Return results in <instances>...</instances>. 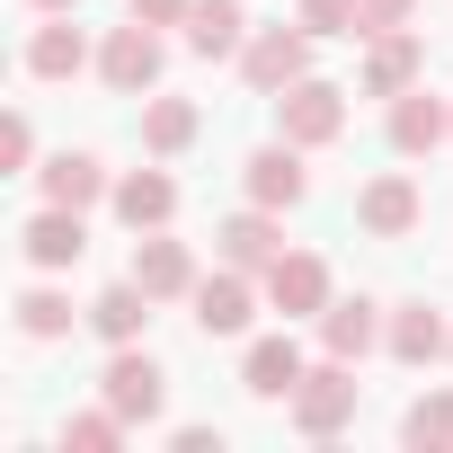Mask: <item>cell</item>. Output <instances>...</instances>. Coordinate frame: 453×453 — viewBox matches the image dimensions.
<instances>
[{
	"instance_id": "29",
	"label": "cell",
	"mask_w": 453,
	"mask_h": 453,
	"mask_svg": "<svg viewBox=\"0 0 453 453\" xmlns=\"http://www.w3.org/2000/svg\"><path fill=\"white\" fill-rule=\"evenodd\" d=\"M27 151H36V134H27V116H10V125H0V160L27 169Z\"/></svg>"
},
{
	"instance_id": "23",
	"label": "cell",
	"mask_w": 453,
	"mask_h": 453,
	"mask_svg": "<svg viewBox=\"0 0 453 453\" xmlns=\"http://www.w3.org/2000/svg\"><path fill=\"white\" fill-rule=\"evenodd\" d=\"M27 72H36V81H72V72H81V27H45V36L27 45Z\"/></svg>"
},
{
	"instance_id": "11",
	"label": "cell",
	"mask_w": 453,
	"mask_h": 453,
	"mask_svg": "<svg viewBox=\"0 0 453 453\" xmlns=\"http://www.w3.org/2000/svg\"><path fill=\"white\" fill-rule=\"evenodd\" d=\"M241 382H250L258 400H294V382H303V347H294V338H258Z\"/></svg>"
},
{
	"instance_id": "14",
	"label": "cell",
	"mask_w": 453,
	"mask_h": 453,
	"mask_svg": "<svg viewBox=\"0 0 453 453\" xmlns=\"http://www.w3.org/2000/svg\"><path fill=\"white\" fill-rule=\"evenodd\" d=\"M116 213L134 222V232H151V222H169V213H178V187H169L160 169H134V178L116 187Z\"/></svg>"
},
{
	"instance_id": "3",
	"label": "cell",
	"mask_w": 453,
	"mask_h": 453,
	"mask_svg": "<svg viewBox=\"0 0 453 453\" xmlns=\"http://www.w3.org/2000/svg\"><path fill=\"white\" fill-rule=\"evenodd\" d=\"M98 72H107V89H125V98H134V89H151V81H160V36H151L142 19H134V27H116V36H107V54H98Z\"/></svg>"
},
{
	"instance_id": "28",
	"label": "cell",
	"mask_w": 453,
	"mask_h": 453,
	"mask_svg": "<svg viewBox=\"0 0 453 453\" xmlns=\"http://www.w3.org/2000/svg\"><path fill=\"white\" fill-rule=\"evenodd\" d=\"M116 435H125V418H116V409H107V418H72V444H81V453H107Z\"/></svg>"
},
{
	"instance_id": "12",
	"label": "cell",
	"mask_w": 453,
	"mask_h": 453,
	"mask_svg": "<svg viewBox=\"0 0 453 453\" xmlns=\"http://www.w3.org/2000/svg\"><path fill=\"white\" fill-rule=\"evenodd\" d=\"M418 63H426V45H418V36H400V27H391V36H382V45H373V63H365V89H373V98H400V89H409V81H418Z\"/></svg>"
},
{
	"instance_id": "1",
	"label": "cell",
	"mask_w": 453,
	"mask_h": 453,
	"mask_svg": "<svg viewBox=\"0 0 453 453\" xmlns=\"http://www.w3.org/2000/svg\"><path fill=\"white\" fill-rule=\"evenodd\" d=\"M347 418H356V373H347V356H329L320 373L294 382V426L303 435H338Z\"/></svg>"
},
{
	"instance_id": "19",
	"label": "cell",
	"mask_w": 453,
	"mask_h": 453,
	"mask_svg": "<svg viewBox=\"0 0 453 453\" xmlns=\"http://www.w3.org/2000/svg\"><path fill=\"white\" fill-rule=\"evenodd\" d=\"M320 347L329 356H365L373 347V303H329L320 311Z\"/></svg>"
},
{
	"instance_id": "30",
	"label": "cell",
	"mask_w": 453,
	"mask_h": 453,
	"mask_svg": "<svg viewBox=\"0 0 453 453\" xmlns=\"http://www.w3.org/2000/svg\"><path fill=\"white\" fill-rule=\"evenodd\" d=\"M187 10H196V0H134V19H142V27H169V19H187Z\"/></svg>"
},
{
	"instance_id": "5",
	"label": "cell",
	"mask_w": 453,
	"mask_h": 453,
	"mask_svg": "<svg viewBox=\"0 0 453 453\" xmlns=\"http://www.w3.org/2000/svg\"><path fill=\"white\" fill-rule=\"evenodd\" d=\"M356 222L373 241H400V232H418V187L409 178H373L365 196H356Z\"/></svg>"
},
{
	"instance_id": "24",
	"label": "cell",
	"mask_w": 453,
	"mask_h": 453,
	"mask_svg": "<svg viewBox=\"0 0 453 453\" xmlns=\"http://www.w3.org/2000/svg\"><path fill=\"white\" fill-rule=\"evenodd\" d=\"M19 329H27V338H63V329H72V303H63V294H27V303H19Z\"/></svg>"
},
{
	"instance_id": "25",
	"label": "cell",
	"mask_w": 453,
	"mask_h": 453,
	"mask_svg": "<svg viewBox=\"0 0 453 453\" xmlns=\"http://www.w3.org/2000/svg\"><path fill=\"white\" fill-rule=\"evenodd\" d=\"M400 435H409V444H453V400H418V409L400 418Z\"/></svg>"
},
{
	"instance_id": "17",
	"label": "cell",
	"mask_w": 453,
	"mask_h": 453,
	"mask_svg": "<svg viewBox=\"0 0 453 453\" xmlns=\"http://www.w3.org/2000/svg\"><path fill=\"white\" fill-rule=\"evenodd\" d=\"M187 45L196 54H232L241 45V0H196L187 10Z\"/></svg>"
},
{
	"instance_id": "15",
	"label": "cell",
	"mask_w": 453,
	"mask_h": 453,
	"mask_svg": "<svg viewBox=\"0 0 453 453\" xmlns=\"http://www.w3.org/2000/svg\"><path fill=\"white\" fill-rule=\"evenodd\" d=\"M222 258H232V267H276L285 241H276L267 213H241V222H222Z\"/></svg>"
},
{
	"instance_id": "2",
	"label": "cell",
	"mask_w": 453,
	"mask_h": 453,
	"mask_svg": "<svg viewBox=\"0 0 453 453\" xmlns=\"http://www.w3.org/2000/svg\"><path fill=\"white\" fill-rule=\"evenodd\" d=\"M276 107H285V142H338V125H347V98L329 81H294Z\"/></svg>"
},
{
	"instance_id": "22",
	"label": "cell",
	"mask_w": 453,
	"mask_h": 453,
	"mask_svg": "<svg viewBox=\"0 0 453 453\" xmlns=\"http://www.w3.org/2000/svg\"><path fill=\"white\" fill-rule=\"evenodd\" d=\"M98 187H107V178H98L89 151H63V160L45 169V196H54V204H98Z\"/></svg>"
},
{
	"instance_id": "6",
	"label": "cell",
	"mask_w": 453,
	"mask_h": 453,
	"mask_svg": "<svg viewBox=\"0 0 453 453\" xmlns=\"http://www.w3.org/2000/svg\"><path fill=\"white\" fill-rule=\"evenodd\" d=\"M19 241H27V258H36V267H72V258L89 250V232H81V204H45V213L27 222V232H19Z\"/></svg>"
},
{
	"instance_id": "31",
	"label": "cell",
	"mask_w": 453,
	"mask_h": 453,
	"mask_svg": "<svg viewBox=\"0 0 453 453\" xmlns=\"http://www.w3.org/2000/svg\"><path fill=\"white\" fill-rule=\"evenodd\" d=\"M36 10H72V0H36Z\"/></svg>"
},
{
	"instance_id": "16",
	"label": "cell",
	"mask_w": 453,
	"mask_h": 453,
	"mask_svg": "<svg viewBox=\"0 0 453 453\" xmlns=\"http://www.w3.org/2000/svg\"><path fill=\"white\" fill-rule=\"evenodd\" d=\"M391 142H400V151H435V142H444V107H435L426 89H400V107H391Z\"/></svg>"
},
{
	"instance_id": "20",
	"label": "cell",
	"mask_w": 453,
	"mask_h": 453,
	"mask_svg": "<svg viewBox=\"0 0 453 453\" xmlns=\"http://www.w3.org/2000/svg\"><path fill=\"white\" fill-rule=\"evenodd\" d=\"M391 356H400V365H435V356H444V320H435L426 303L400 311V320H391Z\"/></svg>"
},
{
	"instance_id": "13",
	"label": "cell",
	"mask_w": 453,
	"mask_h": 453,
	"mask_svg": "<svg viewBox=\"0 0 453 453\" xmlns=\"http://www.w3.org/2000/svg\"><path fill=\"white\" fill-rule=\"evenodd\" d=\"M303 187H311V178H303L294 142H267V151L250 160V196H258V204H303Z\"/></svg>"
},
{
	"instance_id": "8",
	"label": "cell",
	"mask_w": 453,
	"mask_h": 453,
	"mask_svg": "<svg viewBox=\"0 0 453 453\" xmlns=\"http://www.w3.org/2000/svg\"><path fill=\"white\" fill-rule=\"evenodd\" d=\"M107 409H116V418H160V365L125 347V356L107 365Z\"/></svg>"
},
{
	"instance_id": "9",
	"label": "cell",
	"mask_w": 453,
	"mask_h": 453,
	"mask_svg": "<svg viewBox=\"0 0 453 453\" xmlns=\"http://www.w3.org/2000/svg\"><path fill=\"white\" fill-rule=\"evenodd\" d=\"M196 329L204 338H241L250 329V285L241 276H204L196 285Z\"/></svg>"
},
{
	"instance_id": "27",
	"label": "cell",
	"mask_w": 453,
	"mask_h": 453,
	"mask_svg": "<svg viewBox=\"0 0 453 453\" xmlns=\"http://www.w3.org/2000/svg\"><path fill=\"white\" fill-rule=\"evenodd\" d=\"M303 27L311 36H356V0H303Z\"/></svg>"
},
{
	"instance_id": "7",
	"label": "cell",
	"mask_w": 453,
	"mask_h": 453,
	"mask_svg": "<svg viewBox=\"0 0 453 453\" xmlns=\"http://www.w3.org/2000/svg\"><path fill=\"white\" fill-rule=\"evenodd\" d=\"M267 294H276V311H285V320L329 311V267H320V258H276V267H267Z\"/></svg>"
},
{
	"instance_id": "26",
	"label": "cell",
	"mask_w": 453,
	"mask_h": 453,
	"mask_svg": "<svg viewBox=\"0 0 453 453\" xmlns=\"http://www.w3.org/2000/svg\"><path fill=\"white\" fill-rule=\"evenodd\" d=\"M409 10L418 0H356V36H391V27H409Z\"/></svg>"
},
{
	"instance_id": "4",
	"label": "cell",
	"mask_w": 453,
	"mask_h": 453,
	"mask_svg": "<svg viewBox=\"0 0 453 453\" xmlns=\"http://www.w3.org/2000/svg\"><path fill=\"white\" fill-rule=\"evenodd\" d=\"M303 63H311V45H303L294 27H267V36H258V45L241 54L250 89H267V98H276V89H294V81H303Z\"/></svg>"
},
{
	"instance_id": "10",
	"label": "cell",
	"mask_w": 453,
	"mask_h": 453,
	"mask_svg": "<svg viewBox=\"0 0 453 453\" xmlns=\"http://www.w3.org/2000/svg\"><path fill=\"white\" fill-rule=\"evenodd\" d=\"M134 285H142L151 303H169V294H196V267H187L178 241H142V250H134Z\"/></svg>"
},
{
	"instance_id": "21",
	"label": "cell",
	"mask_w": 453,
	"mask_h": 453,
	"mask_svg": "<svg viewBox=\"0 0 453 453\" xmlns=\"http://www.w3.org/2000/svg\"><path fill=\"white\" fill-rule=\"evenodd\" d=\"M142 142H151V151H187V142H196V107H187V98H151V107H142Z\"/></svg>"
},
{
	"instance_id": "18",
	"label": "cell",
	"mask_w": 453,
	"mask_h": 453,
	"mask_svg": "<svg viewBox=\"0 0 453 453\" xmlns=\"http://www.w3.org/2000/svg\"><path fill=\"white\" fill-rule=\"evenodd\" d=\"M142 285H107L98 303H89V320H98V338H116V347H134V329H142Z\"/></svg>"
}]
</instances>
